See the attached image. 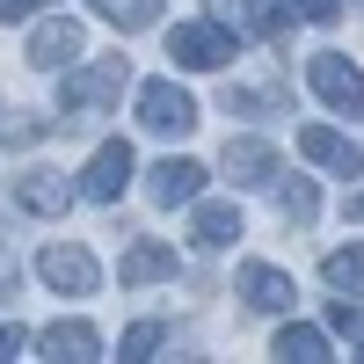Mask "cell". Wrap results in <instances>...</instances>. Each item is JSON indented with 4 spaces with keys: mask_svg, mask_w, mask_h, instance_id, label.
<instances>
[{
    "mask_svg": "<svg viewBox=\"0 0 364 364\" xmlns=\"http://www.w3.org/2000/svg\"><path fill=\"white\" fill-rule=\"evenodd\" d=\"M37 277L51 291H66V299H87V291H102V262L80 248V240H51V248L37 255Z\"/></svg>",
    "mask_w": 364,
    "mask_h": 364,
    "instance_id": "1",
    "label": "cell"
},
{
    "mask_svg": "<svg viewBox=\"0 0 364 364\" xmlns=\"http://www.w3.org/2000/svg\"><path fill=\"white\" fill-rule=\"evenodd\" d=\"M168 58H175L182 73H219L226 58H233V37H226V22H175Z\"/></svg>",
    "mask_w": 364,
    "mask_h": 364,
    "instance_id": "2",
    "label": "cell"
},
{
    "mask_svg": "<svg viewBox=\"0 0 364 364\" xmlns=\"http://www.w3.org/2000/svg\"><path fill=\"white\" fill-rule=\"evenodd\" d=\"M306 80H314V95H321L328 109H336V117H364V73L350 66L343 51H314Z\"/></svg>",
    "mask_w": 364,
    "mask_h": 364,
    "instance_id": "3",
    "label": "cell"
},
{
    "mask_svg": "<svg viewBox=\"0 0 364 364\" xmlns=\"http://www.w3.org/2000/svg\"><path fill=\"white\" fill-rule=\"evenodd\" d=\"M124 95V58H95V66H73L66 80H58V109H102Z\"/></svg>",
    "mask_w": 364,
    "mask_h": 364,
    "instance_id": "4",
    "label": "cell"
},
{
    "mask_svg": "<svg viewBox=\"0 0 364 364\" xmlns=\"http://www.w3.org/2000/svg\"><path fill=\"white\" fill-rule=\"evenodd\" d=\"M139 124L161 132V139L197 132V102H190V87H175V80H146V87H139Z\"/></svg>",
    "mask_w": 364,
    "mask_h": 364,
    "instance_id": "5",
    "label": "cell"
},
{
    "mask_svg": "<svg viewBox=\"0 0 364 364\" xmlns=\"http://www.w3.org/2000/svg\"><path fill=\"white\" fill-rule=\"evenodd\" d=\"M124 182H132V146L109 139V146H95V161H87L80 197H87V204H117V197H124Z\"/></svg>",
    "mask_w": 364,
    "mask_h": 364,
    "instance_id": "6",
    "label": "cell"
},
{
    "mask_svg": "<svg viewBox=\"0 0 364 364\" xmlns=\"http://www.w3.org/2000/svg\"><path fill=\"white\" fill-rule=\"evenodd\" d=\"M197 190H204V161H190V154H168L161 168H154V182H146V197L154 204H197Z\"/></svg>",
    "mask_w": 364,
    "mask_h": 364,
    "instance_id": "7",
    "label": "cell"
},
{
    "mask_svg": "<svg viewBox=\"0 0 364 364\" xmlns=\"http://www.w3.org/2000/svg\"><path fill=\"white\" fill-rule=\"evenodd\" d=\"M29 66H44V73L80 66V22H37L29 29Z\"/></svg>",
    "mask_w": 364,
    "mask_h": 364,
    "instance_id": "8",
    "label": "cell"
},
{
    "mask_svg": "<svg viewBox=\"0 0 364 364\" xmlns=\"http://www.w3.org/2000/svg\"><path fill=\"white\" fill-rule=\"evenodd\" d=\"M299 154L321 161V168H336V175H364V146H350L343 132H328V124H306V132H299Z\"/></svg>",
    "mask_w": 364,
    "mask_h": 364,
    "instance_id": "9",
    "label": "cell"
},
{
    "mask_svg": "<svg viewBox=\"0 0 364 364\" xmlns=\"http://www.w3.org/2000/svg\"><path fill=\"white\" fill-rule=\"evenodd\" d=\"M44 357H51V364H95V357H102V336H95L87 321H51V328H44Z\"/></svg>",
    "mask_w": 364,
    "mask_h": 364,
    "instance_id": "10",
    "label": "cell"
},
{
    "mask_svg": "<svg viewBox=\"0 0 364 364\" xmlns=\"http://www.w3.org/2000/svg\"><path fill=\"white\" fill-rule=\"evenodd\" d=\"M291 15H299L291 0H219V22H233V29H255V37H277V29H284Z\"/></svg>",
    "mask_w": 364,
    "mask_h": 364,
    "instance_id": "11",
    "label": "cell"
},
{
    "mask_svg": "<svg viewBox=\"0 0 364 364\" xmlns=\"http://www.w3.org/2000/svg\"><path fill=\"white\" fill-rule=\"evenodd\" d=\"M15 204H22V211H37V219H58V211L73 204V182H58V175H44V168H29V175H15Z\"/></svg>",
    "mask_w": 364,
    "mask_h": 364,
    "instance_id": "12",
    "label": "cell"
},
{
    "mask_svg": "<svg viewBox=\"0 0 364 364\" xmlns=\"http://www.w3.org/2000/svg\"><path fill=\"white\" fill-rule=\"evenodd\" d=\"M240 291H248L255 314H284V306H291V277H284V269H269V262H248V269H240Z\"/></svg>",
    "mask_w": 364,
    "mask_h": 364,
    "instance_id": "13",
    "label": "cell"
},
{
    "mask_svg": "<svg viewBox=\"0 0 364 364\" xmlns=\"http://www.w3.org/2000/svg\"><path fill=\"white\" fill-rule=\"evenodd\" d=\"M226 175L233 182H269L277 175V146L269 139H226Z\"/></svg>",
    "mask_w": 364,
    "mask_h": 364,
    "instance_id": "14",
    "label": "cell"
},
{
    "mask_svg": "<svg viewBox=\"0 0 364 364\" xmlns=\"http://www.w3.org/2000/svg\"><path fill=\"white\" fill-rule=\"evenodd\" d=\"M161 277H175V248H161V240H139L117 262V284H161Z\"/></svg>",
    "mask_w": 364,
    "mask_h": 364,
    "instance_id": "15",
    "label": "cell"
},
{
    "mask_svg": "<svg viewBox=\"0 0 364 364\" xmlns=\"http://www.w3.org/2000/svg\"><path fill=\"white\" fill-rule=\"evenodd\" d=\"M190 240H197V248H233V240H240V211L233 204H197L190 211Z\"/></svg>",
    "mask_w": 364,
    "mask_h": 364,
    "instance_id": "16",
    "label": "cell"
},
{
    "mask_svg": "<svg viewBox=\"0 0 364 364\" xmlns=\"http://www.w3.org/2000/svg\"><path fill=\"white\" fill-rule=\"evenodd\" d=\"M321 277L336 284V291L357 299V291H364V240H350V248H328V255H321Z\"/></svg>",
    "mask_w": 364,
    "mask_h": 364,
    "instance_id": "17",
    "label": "cell"
},
{
    "mask_svg": "<svg viewBox=\"0 0 364 364\" xmlns=\"http://www.w3.org/2000/svg\"><path fill=\"white\" fill-rule=\"evenodd\" d=\"M277 357H284V364H321V357H328V336L299 321V328H284V336H277Z\"/></svg>",
    "mask_w": 364,
    "mask_h": 364,
    "instance_id": "18",
    "label": "cell"
},
{
    "mask_svg": "<svg viewBox=\"0 0 364 364\" xmlns=\"http://www.w3.org/2000/svg\"><path fill=\"white\" fill-rule=\"evenodd\" d=\"M277 211H284L291 226H314V211H321V197H314V182H306V175H291L284 190H277Z\"/></svg>",
    "mask_w": 364,
    "mask_h": 364,
    "instance_id": "19",
    "label": "cell"
},
{
    "mask_svg": "<svg viewBox=\"0 0 364 364\" xmlns=\"http://www.w3.org/2000/svg\"><path fill=\"white\" fill-rule=\"evenodd\" d=\"M95 8H102L117 29H146V22L161 15V0H95Z\"/></svg>",
    "mask_w": 364,
    "mask_h": 364,
    "instance_id": "20",
    "label": "cell"
},
{
    "mask_svg": "<svg viewBox=\"0 0 364 364\" xmlns=\"http://www.w3.org/2000/svg\"><path fill=\"white\" fill-rule=\"evenodd\" d=\"M154 350H161V321H139V328H124V343H117V357H124V364H146Z\"/></svg>",
    "mask_w": 364,
    "mask_h": 364,
    "instance_id": "21",
    "label": "cell"
},
{
    "mask_svg": "<svg viewBox=\"0 0 364 364\" xmlns=\"http://www.w3.org/2000/svg\"><path fill=\"white\" fill-rule=\"evenodd\" d=\"M226 109H277V87H233Z\"/></svg>",
    "mask_w": 364,
    "mask_h": 364,
    "instance_id": "22",
    "label": "cell"
},
{
    "mask_svg": "<svg viewBox=\"0 0 364 364\" xmlns=\"http://www.w3.org/2000/svg\"><path fill=\"white\" fill-rule=\"evenodd\" d=\"M328 328H343V336H364V306H350V291L336 299V314H328Z\"/></svg>",
    "mask_w": 364,
    "mask_h": 364,
    "instance_id": "23",
    "label": "cell"
},
{
    "mask_svg": "<svg viewBox=\"0 0 364 364\" xmlns=\"http://www.w3.org/2000/svg\"><path fill=\"white\" fill-rule=\"evenodd\" d=\"M299 15H306V22H336L343 0H299Z\"/></svg>",
    "mask_w": 364,
    "mask_h": 364,
    "instance_id": "24",
    "label": "cell"
},
{
    "mask_svg": "<svg viewBox=\"0 0 364 364\" xmlns=\"http://www.w3.org/2000/svg\"><path fill=\"white\" fill-rule=\"evenodd\" d=\"M37 8H44V0H0V22H29Z\"/></svg>",
    "mask_w": 364,
    "mask_h": 364,
    "instance_id": "25",
    "label": "cell"
},
{
    "mask_svg": "<svg viewBox=\"0 0 364 364\" xmlns=\"http://www.w3.org/2000/svg\"><path fill=\"white\" fill-rule=\"evenodd\" d=\"M15 350H22V328H15V321H0V357H15Z\"/></svg>",
    "mask_w": 364,
    "mask_h": 364,
    "instance_id": "26",
    "label": "cell"
},
{
    "mask_svg": "<svg viewBox=\"0 0 364 364\" xmlns=\"http://www.w3.org/2000/svg\"><path fill=\"white\" fill-rule=\"evenodd\" d=\"M350 219H364V197H350Z\"/></svg>",
    "mask_w": 364,
    "mask_h": 364,
    "instance_id": "27",
    "label": "cell"
},
{
    "mask_svg": "<svg viewBox=\"0 0 364 364\" xmlns=\"http://www.w3.org/2000/svg\"><path fill=\"white\" fill-rule=\"evenodd\" d=\"M357 357H364V350H357Z\"/></svg>",
    "mask_w": 364,
    "mask_h": 364,
    "instance_id": "28",
    "label": "cell"
}]
</instances>
